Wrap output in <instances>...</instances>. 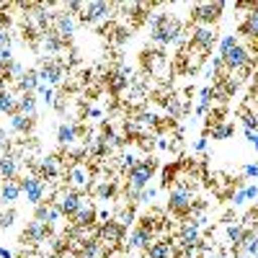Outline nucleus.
<instances>
[{"label": "nucleus", "mask_w": 258, "mask_h": 258, "mask_svg": "<svg viewBox=\"0 0 258 258\" xmlns=\"http://www.w3.org/2000/svg\"><path fill=\"white\" fill-rule=\"evenodd\" d=\"M199 230H202V220H191V222H186V225L181 227L178 245H181L186 253H191L194 248H197V245L202 243V238H199Z\"/></svg>", "instance_id": "obj_11"}, {"label": "nucleus", "mask_w": 258, "mask_h": 258, "mask_svg": "<svg viewBox=\"0 0 258 258\" xmlns=\"http://www.w3.org/2000/svg\"><path fill=\"white\" fill-rule=\"evenodd\" d=\"M64 178H68V186L73 188V191H85V188H91V170H88V165H83V163H73L70 168H68V173H64Z\"/></svg>", "instance_id": "obj_5"}, {"label": "nucleus", "mask_w": 258, "mask_h": 258, "mask_svg": "<svg viewBox=\"0 0 258 258\" xmlns=\"http://www.w3.org/2000/svg\"><path fill=\"white\" fill-rule=\"evenodd\" d=\"M111 16V6L103 3V0H93V3H83L80 11V21L83 24H101Z\"/></svg>", "instance_id": "obj_6"}, {"label": "nucleus", "mask_w": 258, "mask_h": 258, "mask_svg": "<svg viewBox=\"0 0 258 258\" xmlns=\"http://www.w3.org/2000/svg\"><path fill=\"white\" fill-rule=\"evenodd\" d=\"M243 176H245V178H258V163L243 165Z\"/></svg>", "instance_id": "obj_45"}, {"label": "nucleus", "mask_w": 258, "mask_h": 258, "mask_svg": "<svg viewBox=\"0 0 258 258\" xmlns=\"http://www.w3.org/2000/svg\"><path fill=\"white\" fill-rule=\"evenodd\" d=\"M0 176H3V181H16V176H18V158L16 155H11V153L0 155Z\"/></svg>", "instance_id": "obj_21"}, {"label": "nucleus", "mask_w": 258, "mask_h": 258, "mask_svg": "<svg viewBox=\"0 0 258 258\" xmlns=\"http://www.w3.org/2000/svg\"><path fill=\"white\" fill-rule=\"evenodd\" d=\"M41 44H44V49H47L49 54H57V52L64 47V41H62L54 31H47V34H44V39H41Z\"/></svg>", "instance_id": "obj_33"}, {"label": "nucleus", "mask_w": 258, "mask_h": 258, "mask_svg": "<svg viewBox=\"0 0 258 258\" xmlns=\"http://www.w3.org/2000/svg\"><path fill=\"white\" fill-rule=\"evenodd\" d=\"M59 173H62V165H59V158H57V155H47L44 160L39 163V178H41V181H44V178L52 181V178H57Z\"/></svg>", "instance_id": "obj_17"}, {"label": "nucleus", "mask_w": 258, "mask_h": 258, "mask_svg": "<svg viewBox=\"0 0 258 258\" xmlns=\"http://www.w3.org/2000/svg\"><path fill=\"white\" fill-rule=\"evenodd\" d=\"M21 197V183L18 181H3V186H0V202L13 207Z\"/></svg>", "instance_id": "obj_22"}, {"label": "nucleus", "mask_w": 258, "mask_h": 258, "mask_svg": "<svg viewBox=\"0 0 258 258\" xmlns=\"http://www.w3.org/2000/svg\"><path fill=\"white\" fill-rule=\"evenodd\" d=\"M168 209L178 214V217H186V214L194 209V197H191V191L186 186H178L170 191V197H168Z\"/></svg>", "instance_id": "obj_3"}, {"label": "nucleus", "mask_w": 258, "mask_h": 258, "mask_svg": "<svg viewBox=\"0 0 258 258\" xmlns=\"http://www.w3.org/2000/svg\"><path fill=\"white\" fill-rule=\"evenodd\" d=\"M52 31L62 39V41H70L73 36H75V29H78V21H75V16L70 13V11H62V13H57L54 18H52Z\"/></svg>", "instance_id": "obj_9"}, {"label": "nucleus", "mask_w": 258, "mask_h": 258, "mask_svg": "<svg viewBox=\"0 0 258 258\" xmlns=\"http://www.w3.org/2000/svg\"><path fill=\"white\" fill-rule=\"evenodd\" d=\"M36 96H39L41 101H44L47 106H54V88H52V85H47V83H41L39 88H36Z\"/></svg>", "instance_id": "obj_37"}, {"label": "nucleus", "mask_w": 258, "mask_h": 258, "mask_svg": "<svg viewBox=\"0 0 258 258\" xmlns=\"http://www.w3.org/2000/svg\"><path fill=\"white\" fill-rule=\"evenodd\" d=\"M147 255H150V258H170V243H165V240L150 243V248H147Z\"/></svg>", "instance_id": "obj_34"}, {"label": "nucleus", "mask_w": 258, "mask_h": 258, "mask_svg": "<svg viewBox=\"0 0 258 258\" xmlns=\"http://www.w3.org/2000/svg\"><path fill=\"white\" fill-rule=\"evenodd\" d=\"M194 150H197V153H204L207 150V137H199L197 142H194Z\"/></svg>", "instance_id": "obj_50"}, {"label": "nucleus", "mask_w": 258, "mask_h": 258, "mask_svg": "<svg viewBox=\"0 0 258 258\" xmlns=\"http://www.w3.org/2000/svg\"><path fill=\"white\" fill-rule=\"evenodd\" d=\"M225 11V3H199L191 8V18L199 21L202 26H212Z\"/></svg>", "instance_id": "obj_7"}, {"label": "nucleus", "mask_w": 258, "mask_h": 258, "mask_svg": "<svg viewBox=\"0 0 258 258\" xmlns=\"http://www.w3.org/2000/svg\"><path fill=\"white\" fill-rule=\"evenodd\" d=\"M88 116H91V119H98V116H101V109H98V106H91V109H88Z\"/></svg>", "instance_id": "obj_51"}, {"label": "nucleus", "mask_w": 258, "mask_h": 258, "mask_svg": "<svg viewBox=\"0 0 258 258\" xmlns=\"http://www.w3.org/2000/svg\"><path fill=\"white\" fill-rule=\"evenodd\" d=\"M255 197H258V186H255V183H253V186H245V199L253 202Z\"/></svg>", "instance_id": "obj_47"}, {"label": "nucleus", "mask_w": 258, "mask_h": 258, "mask_svg": "<svg viewBox=\"0 0 258 258\" xmlns=\"http://www.w3.org/2000/svg\"><path fill=\"white\" fill-rule=\"evenodd\" d=\"M238 258H243V255H238Z\"/></svg>", "instance_id": "obj_56"}, {"label": "nucleus", "mask_w": 258, "mask_h": 258, "mask_svg": "<svg viewBox=\"0 0 258 258\" xmlns=\"http://www.w3.org/2000/svg\"><path fill=\"white\" fill-rule=\"evenodd\" d=\"M235 44H238V36H232V34H230V36H222V39H220V54H225V52L232 49Z\"/></svg>", "instance_id": "obj_41"}, {"label": "nucleus", "mask_w": 258, "mask_h": 258, "mask_svg": "<svg viewBox=\"0 0 258 258\" xmlns=\"http://www.w3.org/2000/svg\"><path fill=\"white\" fill-rule=\"evenodd\" d=\"M114 194H116V183H111V181H103V183L96 186V197L98 199H111Z\"/></svg>", "instance_id": "obj_36"}, {"label": "nucleus", "mask_w": 258, "mask_h": 258, "mask_svg": "<svg viewBox=\"0 0 258 258\" xmlns=\"http://www.w3.org/2000/svg\"><path fill=\"white\" fill-rule=\"evenodd\" d=\"M0 62H3V68H8L11 62H16V59H13V49H11V47H3V49H0Z\"/></svg>", "instance_id": "obj_42"}, {"label": "nucleus", "mask_w": 258, "mask_h": 258, "mask_svg": "<svg viewBox=\"0 0 258 258\" xmlns=\"http://www.w3.org/2000/svg\"><path fill=\"white\" fill-rule=\"evenodd\" d=\"M150 29H153V39L158 44H170L181 36V24L168 13H158L150 18Z\"/></svg>", "instance_id": "obj_1"}, {"label": "nucleus", "mask_w": 258, "mask_h": 258, "mask_svg": "<svg viewBox=\"0 0 258 258\" xmlns=\"http://www.w3.org/2000/svg\"><path fill=\"white\" fill-rule=\"evenodd\" d=\"M21 183V194H26V202H31L34 207H39L41 202H44V194H47V186L44 181H41L39 176H26Z\"/></svg>", "instance_id": "obj_8"}, {"label": "nucleus", "mask_w": 258, "mask_h": 258, "mask_svg": "<svg viewBox=\"0 0 258 258\" xmlns=\"http://www.w3.org/2000/svg\"><path fill=\"white\" fill-rule=\"evenodd\" d=\"M191 44L204 49V52H209L214 44H217V34H214L212 26H197L191 31Z\"/></svg>", "instance_id": "obj_13"}, {"label": "nucleus", "mask_w": 258, "mask_h": 258, "mask_svg": "<svg viewBox=\"0 0 258 258\" xmlns=\"http://www.w3.org/2000/svg\"><path fill=\"white\" fill-rule=\"evenodd\" d=\"M150 243H153V230H147V227L140 225V227L132 230V235H129V243H126V245L132 248V250H142V248L147 250Z\"/></svg>", "instance_id": "obj_15"}, {"label": "nucleus", "mask_w": 258, "mask_h": 258, "mask_svg": "<svg viewBox=\"0 0 258 258\" xmlns=\"http://www.w3.org/2000/svg\"><path fill=\"white\" fill-rule=\"evenodd\" d=\"M75 140H78V126L75 124H59L57 126V142L62 145V147H70V145H75Z\"/></svg>", "instance_id": "obj_23"}, {"label": "nucleus", "mask_w": 258, "mask_h": 258, "mask_svg": "<svg viewBox=\"0 0 258 258\" xmlns=\"http://www.w3.org/2000/svg\"><path fill=\"white\" fill-rule=\"evenodd\" d=\"M47 235H49V227L34 220V222H29L26 230H24V240H26V243H44Z\"/></svg>", "instance_id": "obj_20"}, {"label": "nucleus", "mask_w": 258, "mask_h": 258, "mask_svg": "<svg viewBox=\"0 0 258 258\" xmlns=\"http://www.w3.org/2000/svg\"><path fill=\"white\" fill-rule=\"evenodd\" d=\"M3 75H6V78H13L16 83H21V80L26 78V68H24L21 62H11L8 68H6V73H3Z\"/></svg>", "instance_id": "obj_35"}, {"label": "nucleus", "mask_w": 258, "mask_h": 258, "mask_svg": "<svg viewBox=\"0 0 258 258\" xmlns=\"http://www.w3.org/2000/svg\"><path fill=\"white\" fill-rule=\"evenodd\" d=\"M232 135H235L232 121H217L212 126V140H230Z\"/></svg>", "instance_id": "obj_32"}, {"label": "nucleus", "mask_w": 258, "mask_h": 258, "mask_svg": "<svg viewBox=\"0 0 258 258\" xmlns=\"http://www.w3.org/2000/svg\"><path fill=\"white\" fill-rule=\"evenodd\" d=\"M121 238H124V227H121L116 220H109V222L101 225V243L114 245V243H119Z\"/></svg>", "instance_id": "obj_18"}, {"label": "nucleus", "mask_w": 258, "mask_h": 258, "mask_svg": "<svg viewBox=\"0 0 258 258\" xmlns=\"http://www.w3.org/2000/svg\"><path fill=\"white\" fill-rule=\"evenodd\" d=\"M227 240H230V245H235V248H240V243L245 240V235H248V230L243 227V225H227Z\"/></svg>", "instance_id": "obj_31"}, {"label": "nucleus", "mask_w": 258, "mask_h": 258, "mask_svg": "<svg viewBox=\"0 0 258 258\" xmlns=\"http://www.w3.org/2000/svg\"><path fill=\"white\" fill-rule=\"evenodd\" d=\"M3 47H11V36H8V31L0 29V49H3Z\"/></svg>", "instance_id": "obj_48"}, {"label": "nucleus", "mask_w": 258, "mask_h": 258, "mask_svg": "<svg viewBox=\"0 0 258 258\" xmlns=\"http://www.w3.org/2000/svg\"><path fill=\"white\" fill-rule=\"evenodd\" d=\"M59 209L54 207V204H49V202H41L36 209H34V220L36 222H41V225H47V227H52V225H57L59 222Z\"/></svg>", "instance_id": "obj_14"}, {"label": "nucleus", "mask_w": 258, "mask_h": 258, "mask_svg": "<svg viewBox=\"0 0 258 258\" xmlns=\"http://www.w3.org/2000/svg\"><path fill=\"white\" fill-rule=\"evenodd\" d=\"M39 85H41L39 73H36V70H29V73H26V78L18 83V88H21V93H36Z\"/></svg>", "instance_id": "obj_30"}, {"label": "nucleus", "mask_w": 258, "mask_h": 258, "mask_svg": "<svg viewBox=\"0 0 258 258\" xmlns=\"http://www.w3.org/2000/svg\"><path fill=\"white\" fill-rule=\"evenodd\" d=\"M18 114L24 116H36V93H21L18 96Z\"/></svg>", "instance_id": "obj_24"}, {"label": "nucleus", "mask_w": 258, "mask_h": 258, "mask_svg": "<svg viewBox=\"0 0 258 258\" xmlns=\"http://www.w3.org/2000/svg\"><path fill=\"white\" fill-rule=\"evenodd\" d=\"M240 34H245L248 39H258V11H250L245 16V21L240 24Z\"/></svg>", "instance_id": "obj_28"}, {"label": "nucleus", "mask_w": 258, "mask_h": 258, "mask_svg": "<svg viewBox=\"0 0 258 258\" xmlns=\"http://www.w3.org/2000/svg\"><path fill=\"white\" fill-rule=\"evenodd\" d=\"M98 250H101V240H88V243L83 245V255L85 258H96Z\"/></svg>", "instance_id": "obj_39"}, {"label": "nucleus", "mask_w": 258, "mask_h": 258, "mask_svg": "<svg viewBox=\"0 0 258 258\" xmlns=\"http://www.w3.org/2000/svg\"><path fill=\"white\" fill-rule=\"evenodd\" d=\"M253 147H255V153H258V132H255V137H253V142H250Z\"/></svg>", "instance_id": "obj_53"}, {"label": "nucleus", "mask_w": 258, "mask_h": 258, "mask_svg": "<svg viewBox=\"0 0 258 258\" xmlns=\"http://www.w3.org/2000/svg\"><path fill=\"white\" fill-rule=\"evenodd\" d=\"M6 73V68H3V62H0V75H3Z\"/></svg>", "instance_id": "obj_54"}, {"label": "nucleus", "mask_w": 258, "mask_h": 258, "mask_svg": "<svg viewBox=\"0 0 258 258\" xmlns=\"http://www.w3.org/2000/svg\"><path fill=\"white\" fill-rule=\"evenodd\" d=\"M85 153H88L91 158H103L106 153H109V142H106V137H93V140H88V145H85Z\"/></svg>", "instance_id": "obj_27"}, {"label": "nucleus", "mask_w": 258, "mask_h": 258, "mask_svg": "<svg viewBox=\"0 0 258 258\" xmlns=\"http://www.w3.org/2000/svg\"><path fill=\"white\" fill-rule=\"evenodd\" d=\"M96 207L91 204V202H83L80 204V209L75 212V217H73V225L75 227H91L93 222H96Z\"/></svg>", "instance_id": "obj_16"}, {"label": "nucleus", "mask_w": 258, "mask_h": 258, "mask_svg": "<svg viewBox=\"0 0 258 258\" xmlns=\"http://www.w3.org/2000/svg\"><path fill=\"white\" fill-rule=\"evenodd\" d=\"M129 75H132V70H129L126 64H119L116 73L109 75V88H111V93H121V91L126 88V85H129Z\"/></svg>", "instance_id": "obj_19"}, {"label": "nucleus", "mask_w": 258, "mask_h": 258, "mask_svg": "<svg viewBox=\"0 0 258 258\" xmlns=\"http://www.w3.org/2000/svg\"><path fill=\"white\" fill-rule=\"evenodd\" d=\"M57 209H59V214H62V217H75V212L80 209V204H83V197H80V194L78 191H73V188H64V191H59L57 194V199L52 202Z\"/></svg>", "instance_id": "obj_4"}, {"label": "nucleus", "mask_w": 258, "mask_h": 258, "mask_svg": "<svg viewBox=\"0 0 258 258\" xmlns=\"http://www.w3.org/2000/svg\"><path fill=\"white\" fill-rule=\"evenodd\" d=\"M155 160L150 158V160H140L132 170H126V188H132V191H142L150 186V181H153V173H155Z\"/></svg>", "instance_id": "obj_2"}, {"label": "nucleus", "mask_w": 258, "mask_h": 258, "mask_svg": "<svg viewBox=\"0 0 258 258\" xmlns=\"http://www.w3.org/2000/svg\"><path fill=\"white\" fill-rule=\"evenodd\" d=\"M137 163H140V160H137V158H135L132 153H124V155H121V165H124L126 170H132V168H135Z\"/></svg>", "instance_id": "obj_43"}, {"label": "nucleus", "mask_w": 258, "mask_h": 258, "mask_svg": "<svg viewBox=\"0 0 258 258\" xmlns=\"http://www.w3.org/2000/svg\"><path fill=\"white\" fill-rule=\"evenodd\" d=\"M245 202H248V199H245V186H243V188H238V191L232 194V204H235V207H243Z\"/></svg>", "instance_id": "obj_44"}, {"label": "nucleus", "mask_w": 258, "mask_h": 258, "mask_svg": "<svg viewBox=\"0 0 258 258\" xmlns=\"http://www.w3.org/2000/svg\"><path fill=\"white\" fill-rule=\"evenodd\" d=\"M0 258H13V253H11L8 248H3V245H0Z\"/></svg>", "instance_id": "obj_52"}, {"label": "nucleus", "mask_w": 258, "mask_h": 258, "mask_svg": "<svg viewBox=\"0 0 258 258\" xmlns=\"http://www.w3.org/2000/svg\"><path fill=\"white\" fill-rule=\"evenodd\" d=\"M168 114H170V119H178L183 114V103L178 98H170L168 101Z\"/></svg>", "instance_id": "obj_40"}, {"label": "nucleus", "mask_w": 258, "mask_h": 258, "mask_svg": "<svg viewBox=\"0 0 258 258\" xmlns=\"http://www.w3.org/2000/svg\"><path fill=\"white\" fill-rule=\"evenodd\" d=\"M240 255L243 258H258V235L255 232L245 235V240L240 243Z\"/></svg>", "instance_id": "obj_29"}, {"label": "nucleus", "mask_w": 258, "mask_h": 258, "mask_svg": "<svg viewBox=\"0 0 258 258\" xmlns=\"http://www.w3.org/2000/svg\"><path fill=\"white\" fill-rule=\"evenodd\" d=\"M220 57H222V62L227 64L230 70H243V68H248V64H250V52L240 44V41L232 49H227L225 54H220Z\"/></svg>", "instance_id": "obj_10"}, {"label": "nucleus", "mask_w": 258, "mask_h": 258, "mask_svg": "<svg viewBox=\"0 0 258 258\" xmlns=\"http://www.w3.org/2000/svg\"><path fill=\"white\" fill-rule=\"evenodd\" d=\"M13 222H16V209H13V207H8L3 214H0V230H8Z\"/></svg>", "instance_id": "obj_38"}, {"label": "nucleus", "mask_w": 258, "mask_h": 258, "mask_svg": "<svg viewBox=\"0 0 258 258\" xmlns=\"http://www.w3.org/2000/svg\"><path fill=\"white\" fill-rule=\"evenodd\" d=\"M18 111V98L8 91V88H0V114H16Z\"/></svg>", "instance_id": "obj_25"}, {"label": "nucleus", "mask_w": 258, "mask_h": 258, "mask_svg": "<svg viewBox=\"0 0 258 258\" xmlns=\"http://www.w3.org/2000/svg\"><path fill=\"white\" fill-rule=\"evenodd\" d=\"M212 258H227V255H222V253H220V255H212Z\"/></svg>", "instance_id": "obj_55"}, {"label": "nucleus", "mask_w": 258, "mask_h": 258, "mask_svg": "<svg viewBox=\"0 0 258 258\" xmlns=\"http://www.w3.org/2000/svg\"><path fill=\"white\" fill-rule=\"evenodd\" d=\"M8 135H6V129H0V150H6V153H8Z\"/></svg>", "instance_id": "obj_49"}, {"label": "nucleus", "mask_w": 258, "mask_h": 258, "mask_svg": "<svg viewBox=\"0 0 258 258\" xmlns=\"http://www.w3.org/2000/svg\"><path fill=\"white\" fill-rule=\"evenodd\" d=\"M11 129H13V132H18V135H29L31 129H34V119L16 111V114L11 116Z\"/></svg>", "instance_id": "obj_26"}, {"label": "nucleus", "mask_w": 258, "mask_h": 258, "mask_svg": "<svg viewBox=\"0 0 258 258\" xmlns=\"http://www.w3.org/2000/svg\"><path fill=\"white\" fill-rule=\"evenodd\" d=\"M36 73H39V80L47 83V85H52V88L64 80V68H62V62H54V59H47Z\"/></svg>", "instance_id": "obj_12"}, {"label": "nucleus", "mask_w": 258, "mask_h": 258, "mask_svg": "<svg viewBox=\"0 0 258 258\" xmlns=\"http://www.w3.org/2000/svg\"><path fill=\"white\" fill-rule=\"evenodd\" d=\"M243 124H245V132H258V119L255 116H245Z\"/></svg>", "instance_id": "obj_46"}]
</instances>
